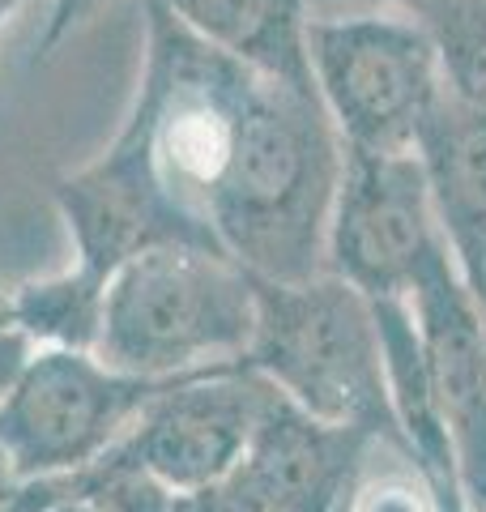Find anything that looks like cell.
I'll use <instances>...</instances> for the list:
<instances>
[{
    "mask_svg": "<svg viewBox=\"0 0 486 512\" xmlns=\"http://www.w3.org/2000/svg\"><path fill=\"white\" fill-rule=\"evenodd\" d=\"M252 286L256 329L243 363L312 419L367 431L405 457L371 303L329 269L303 282L252 278Z\"/></svg>",
    "mask_w": 486,
    "mask_h": 512,
    "instance_id": "1",
    "label": "cell"
},
{
    "mask_svg": "<svg viewBox=\"0 0 486 512\" xmlns=\"http://www.w3.org/2000/svg\"><path fill=\"white\" fill-rule=\"evenodd\" d=\"M342 512H440V504H435L427 478L410 466L405 474L359 478L346 495Z\"/></svg>",
    "mask_w": 486,
    "mask_h": 512,
    "instance_id": "15",
    "label": "cell"
},
{
    "mask_svg": "<svg viewBox=\"0 0 486 512\" xmlns=\"http://www.w3.org/2000/svg\"><path fill=\"white\" fill-rule=\"evenodd\" d=\"M69 495H77L73 474L69 478H30V483H18L0 500V512H47L56 500H69Z\"/></svg>",
    "mask_w": 486,
    "mask_h": 512,
    "instance_id": "18",
    "label": "cell"
},
{
    "mask_svg": "<svg viewBox=\"0 0 486 512\" xmlns=\"http://www.w3.org/2000/svg\"><path fill=\"white\" fill-rule=\"evenodd\" d=\"M52 205L73 239V261L103 278H116V269H124L133 256L171 244L222 252L209 231L167 197L141 146L124 128L86 167L56 175Z\"/></svg>",
    "mask_w": 486,
    "mask_h": 512,
    "instance_id": "8",
    "label": "cell"
},
{
    "mask_svg": "<svg viewBox=\"0 0 486 512\" xmlns=\"http://www.w3.org/2000/svg\"><path fill=\"white\" fill-rule=\"evenodd\" d=\"M307 60L320 107L359 154H414L444 99L440 56L414 13L312 18Z\"/></svg>",
    "mask_w": 486,
    "mask_h": 512,
    "instance_id": "3",
    "label": "cell"
},
{
    "mask_svg": "<svg viewBox=\"0 0 486 512\" xmlns=\"http://www.w3.org/2000/svg\"><path fill=\"white\" fill-rule=\"evenodd\" d=\"M73 487L77 500H86L94 512H175V491L116 448H107L94 466L77 470Z\"/></svg>",
    "mask_w": 486,
    "mask_h": 512,
    "instance_id": "14",
    "label": "cell"
},
{
    "mask_svg": "<svg viewBox=\"0 0 486 512\" xmlns=\"http://www.w3.org/2000/svg\"><path fill=\"white\" fill-rule=\"evenodd\" d=\"M376 444L367 431L312 419L273 389L239 466L175 495V512H342Z\"/></svg>",
    "mask_w": 486,
    "mask_h": 512,
    "instance_id": "6",
    "label": "cell"
},
{
    "mask_svg": "<svg viewBox=\"0 0 486 512\" xmlns=\"http://www.w3.org/2000/svg\"><path fill=\"white\" fill-rule=\"evenodd\" d=\"M0 303H5V291H0Z\"/></svg>",
    "mask_w": 486,
    "mask_h": 512,
    "instance_id": "25",
    "label": "cell"
},
{
    "mask_svg": "<svg viewBox=\"0 0 486 512\" xmlns=\"http://www.w3.org/2000/svg\"><path fill=\"white\" fill-rule=\"evenodd\" d=\"M13 487H18V478H13V470H9V461H5V457H0V500H5V495H9Z\"/></svg>",
    "mask_w": 486,
    "mask_h": 512,
    "instance_id": "23",
    "label": "cell"
},
{
    "mask_svg": "<svg viewBox=\"0 0 486 512\" xmlns=\"http://www.w3.org/2000/svg\"><path fill=\"white\" fill-rule=\"evenodd\" d=\"M414 320L423 338L431 402L444 423L461 491L469 508L486 512V316L452 256H440L418 278Z\"/></svg>",
    "mask_w": 486,
    "mask_h": 512,
    "instance_id": "9",
    "label": "cell"
},
{
    "mask_svg": "<svg viewBox=\"0 0 486 512\" xmlns=\"http://www.w3.org/2000/svg\"><path fill=\"white\" fill-rule=\"evenodd\" d=\"M427 0H307L312 18H342V13H414Z\"/></svg>",
    "mask_w": 486,
    "mask_h": 512,
    "instance_id": "19",
    "label": "cell"
},
{
    "mask_svg": "<svg viewBox=\"0 0 486 512\" xmlns=\"http://www.w3.org/2000/svg\"><path fill=\"white\" fill-rule=\"evenodd\" d=\"M35 355H39V346H35V338H30L26 329H18L13 320L9 325H0V406H5L9 393L22 384L26 367L35 363Z\"/></svg>",
    "mask_w": 486,
    "mask_h": 512,
    "instance_id": "17",
    "label": "cell"
},
{
    "mask_svg": "<svg viewBox=\"0 0 486 512\" xmlns=\"http://www.w3.org/2000/svg\"><path fill=\"white\" fill-rule=\"evenodd\" d=\"M0 325H9V308H5V303H0Z\"/></svg>",
    "mask_w": 486,
    "mask_h": 512,
    "instance_id": "24",
    "label": "cell"
},
{
    "mask_svg": "<svg viewBox=\"0 0 486 512\" xmlns=\"http://www.w3.org/2000/svg\"><path fill=\"white\" fill-rule=\"evenodd\" d=\"M107 5L111 0H52V5H47V18H43V30L35 39V60L56 56L60 47L73 35H81V30L99 18Z\"/></svg>",
    "mask_w": 486,
    "mask_h": 512,
    "instance_id": "16",
    "label": "cell"
},
{
    "mask_svg": "<svg viewBox=\"0 0 486 512\" xmlns=\"http://www.w3.org/2000/svg\"><path fill=\"white\" fill-rule=\"evenodd\" d=\"M47 512H94V508H90L86 500H77V495H69V500H56Z\"/></svg>",
    "mask_w": 486,
    "mask_h": 512,
    "instance_id": "21",
    "label": "cell"
},
{
    "mask_svg": "<svg viewBox=\"0 0 486 512\" xmlns=\"http://www.w3.org/2000/svg\"><path fill=\"white\" fill-rule=\"evenodd\" d=\"M256 329V286L243 265L209 248H154L107 282L103 363L133 376H188L239 363Z\"/></svg>",
    "mask_w": 486,
    "mask_h": 512,
    "instance_id": "2",
    "label": "cell"
},
{
    "mask_svg": "<svg viewBox=\"0 0 486 512\" xmlns=\"http://www.w3.org/2000/svg\"><path fill=\"white\" fill-rule=\"evenodd\" d=\"M414 18L435 43L444 94L486 116V0H427Z\"/></svg>",
    "mask_w": 486,
    "mask_h": 512,
    "instance_id": "13",
    "label": "cell"
},
{
    "mask_svg": "<svg viewBox=\"0 0 486 512\" xmlns=\"http://www.w3.org/2000/svg\"><path fill=\"white\" fill-rule=\"evenodd\" d=\"M440 256H448V244L435 222L418 154L346 150L324 239V269L350 282L367 303H384L414 299L418 278Z\"/></svg>",
    "mask_w": 486,
    "mask_h": 512,
    "instance_id": "5",
    "label": "cell"
},
{
    "mask_svg": "<svg viewBox=\"0 0 486 512\" xmlns=\"http://www.w3.org/2000/svg\"><path fill=\"white\" fill-rule=\"evenodd\" d=\"M26 5V0H0V30H5L13 18H18V9Z\"/></svg>",
    "mask_w": 486,
    "mask_h": 512,
    "instance_id": "22",
    "label": "cell"
},
{
    "mask_svg": "<svg viewBox=\"0 0 486 512\" xmlns=\"http://www.w3.org/2000/svg\"><path fill=\"white\" fill-rule=\"evenodd\" d=\"M482 316H486V308H482Z\"/></svg>",
    "mask_w": 486,
    "mask_h": 512,
    "instance_id": "26",
    "label": "cell"
},
{
    "mask_svg": "<svg viewBox=\"0 0 486 512\" xmlns=\"http://www.w3.org/2000/svg\"><path fill=\"white\" fill-rule=\"evenodd\" d=\"M175 380L120 372L94 350H39L0 406V457L18 483L69 478L116 448Z\"/></svg>",
    "mask_w": 486,
    "mask_h": 512,
    "instance_id": "4",
    "label": "cell"
},
{
    "mask_svg": "<svg viewBox=\"0 0 486 512\" xmlns=\"http://www.w3.org/2000/svg\"><path fill=\"white\" fill-rule=\"evenodd\" d=\"M427 478V487L435 495V504H440V512H474L465 500V491H461V478L452 466H440V470H418Z\"/></svg>",
    "mask_w": 486,
    "mask_h": 512,
    "instance_id": "20",
    "label": "cell"
},
{
    "mask_svg": "<svg viewBox=\"0 0 486 512\" xmlns=\"http://www.w3.org/2000/svg\"><path fill=\"white\" fill-rule=\"evenodd\" d=\"M107 282L86 265H69L60 274L30 278L5 295L9 320L35 338L39 350H99Z\"/></svg>",
    "mask_w": 486,
    "mask_h": 512,
    "instance_id": "12",
    "label": "cell"
},
{
    "mask_svg": "<svg viewBox=\"0 0 486 512\" xmlns=\"http://www.w3.org/2000/svg\"><path fill=\"white\" fill-rule=\"evenodd\" d=\"M158 5H167L192 35L231 60L273 82L316 90L307 60V30H312L307 0H158Z\"/></svg>",
    "mask_w": 486,
    "mask_h": 512,
    "instance_id": "11",
    "label": "cell"
},
{
    "mask_svg": "<svg viewBox=\"0 0 486 512\" xmlns=\"http://www.w3.org/2000/svg\"><path fill=\"white\" fill-rule=\"evenodd\" d=\"M269 397L273 384L243 359L188 372L141 410L116 453L150 470L175 495L201 491L239 466Z\"/></svg>",
    "mask_w": 486,
    "mask_h": 512,
    "instance_id": "7",
    "label": "cell"
},
{
    "mask_svg": "<svg viewBox=\"0 0 486 512\" xmlns=\"http://www.w3.org/2000/svg\"><path fill=\"white\" fill-rule=\"evenodd\" d=\"M414 154L452 265L478 308H486V116L444 94L418 133Z\"/></svg>",
    "mask_w": 486,
    "mask_h": 512,
    "instance_id": "10",
    "label": "cell"
}]
</instances>
